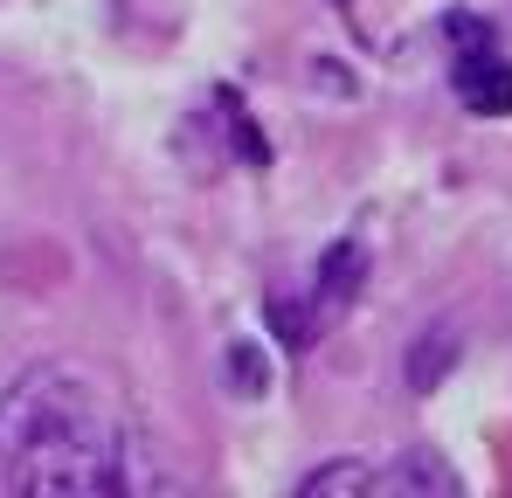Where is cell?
<instances>
[{
  "label": "cell",
  "mask_w": 512,
  "mask_h": 498,
  "mask_svg": "<svg viewBox=\"0 0 512 498\" xmlns=\"http://www.w3.org/2000/svg\"><path fill=\"white\" fill-rule=\"evenodd\" d=\"M0 478L42 498H139L167 485L146 429L77 360H35L0 388Z\"/></svg>",
  "instance_id": "6da1fadb"
},
{
  "label": "cell",
  "mask_w": 512,
  "mask_h": 498,
  "mask_svg": "<svg viewBox=\"0 0 512 498\" xmlns=\"http://www.w3.org/2000/svg\"><path fill=\"white\" fill-rule=\"evenodd\" d=\"M381 492H395V498H429V492L457 498V492H464V478H457L436 450H423V443H416V450H402V457L381 471Z\"/></svg>",
  "instance_id": "277c9868"
},
{
  "label": "cell",
  "mask_w": 512,
  "mask_h": 498,
  "mask_svg": "<svg viewBox=\"0 0 512 498\" xmlns=\"http://www.w3.org/2000/svg\"><path fill=\"white\" fill-rule=\"evenodd\" d=\"M450 367H457V332H450V326H429L423 339L409 346V388H423V395H429Z\"/></svg>",
  "instance_id": "5b68a950"
},
{
  "label": "cell",
  "mask_w": 512,
  "mask_h": 498,
  "mask_svg": "<svg viewBox=\"0 0 512 498\" xmlns=\"http://www.w3.org/2000/svg\"><path fill=\"white\" fill-rule=\"evenodd\" d=\"M229 388H236V395H263V388H270V360H263L256 339H236V346H229Z\"/></svg>",
  "instance_id": "52a82bcc"
},
{
  "label": "cell",
  "mask_w": 512,
  "mask_h": 498,
  "mask_svg": "<svg viewBox=\"0 0 512 498\" xmlns=\"http://www.w3.org/2000/svg\"><path fill=\"white\" fill-rule=\"evenodd\" d=\"M457 97L478 118H506L512 111V63H499L492 49H464L457 56Z\"/></svg>",
  "instance_id": "7a4b0ae2"
},
{
  "label": "cell",
  "mask_w": 512,
  "mask_h": 498,
  "mask_svg": "<svg viewBox=\"0 0 512 498\" xmlns=\"http://www.w3.org/2000/svg\"><path fill=\"white\" fill-rule=\"evenodd\" d=\"M298 492H305V498L381 492V471H374V464H360V457H340V464H319V471H305V478H298Z\"/></svg>",
  "instance_id": "8992f818"
},
{
  "label": "cell",
  "mask_w": 512,
  "mask_h": 498,
  "mask_svg": "<svg viewBox=\"0 0 512 498\" xmlns=\"http://www.w3.org/2000/svg\"><path fill=\"white\" fill-rule=\"evenodd\" d=\"M360 277H367V249L360 243H333L319 256V284H312V319H340L346 305L360 298Z\"/></svg>",
  "instance_id": "3957f363"
}]
</instances>
